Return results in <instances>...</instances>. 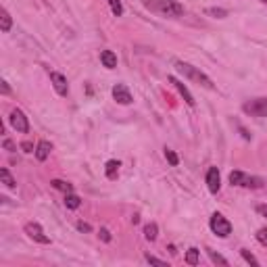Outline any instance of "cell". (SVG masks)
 <instances>
[{
  "instance_id": "6da1fadb",
  "label": "cell",
  "mask_w": 267,
  "mask_h": 267,
  "mask_svg": "<svg viewBox=\"0 0 267 267\" xmlns=\"http://www.w3.org/2000/svg\"><path fill=\"white\" fill-rule=\"evenodd\" d=\"M142 4L154 15L161 17H182L184 15V4L178 0H142Z\"/></svg>"
},
{
  "instance_id": "7a4b0ae2",
  "label": "cell",
  "mask_w": 267,
  "mask_h": 267,
  "mask_svg": "<svg viewBox=\"0 0 267 267\" xmlns=\"http://www.w3.org/2000/svg\"><path fill=\"white\" fill-rule=\"evenodd\" d=\"M175 69L184 75V77H188L190 82H196L199 86H202V88H207V90H213L215 88V83H213V80L207 75V73H202L199 67H194V65H190V63H184V61H178L175 63Z\"/></svg>"
},
{
  "instance_id": "3957f363",
  "label": "cell",
  "mask_w": 267,
  "mask_h": 267,
  "mask_svg": "<svg viewBox=\"0 0 267 267\" xmlns=\"http://www.w3.org/2000/svg\"><path fill=\"white\" fill-rule=\"evenodd\" d=\"M230 184L240 186V188H249V190H259V188H263L265 180L259 178V175L244 173V171H232L230 173Z\"/></svg>"
},
{
  "instance_id": "277c9868",
  "label": "cell",
  "mask_w": 267,
  "mask_h": 267,
  "mask_svg": "<svg viewBox=\"0 0 267 267\" xmlns=\"http://www.w3.org/2000/svg\"><path fill=\"white\" fill-rule=\"evenodd\" d=\"M209 228H211V232H213L215 236H219V238H228L232 234V223L221 213H213V215H211Z\"/></svg>"
},
{
  "instance_id": "5b68a950",
  "label": "cell",
  "mask_w": 267,
  "mask_h": 267,
  "mask_svg": "<svg viewBox=\"0 0 267 267\" xmlns=\"http://www.w3.org/2000/svg\"><path fill=\"white\" fill-rule=\"evenodd\" d=\"M242 111L250 117H267V96L252 98V100L242 104Z\"/></svg>"
},
{
  "instance_id": "8992f818",
  "label": "cell",
  "mask_w": 267,
  "mask_h": 267,
  "mask_svg": "<svg viewBox=\"0 0 267 267\" xmlns=\"http://www.w3.org/2000/svg\"><path fill=\"white\" fill-rule=\"evenodd\" d=\"M9 123H11V128L15 130L17 134H27V132H30V121H27V117H25V113L21 109H13L11 111Z\"/></svg>"
},
{
  "instance_id": "52a82bcc",
  "label": "cell",
  "mask_w": 267,
  "mask_h": 267,
  "mask_svg": "<svg viewBox=\"0 0 267 267\" xmlns=\"http://www.w3.org/2000/svg\"><path fill=\"white\" fill-rule=\"evenodd\" d=\"M23 232L27 234V238H32L33 242H38V244H50V236H46L44 230H42V226H40V223H36V221L25 223Z\"/></svg>"
},
{
  "instance_id": "ba28073f",
  "label": "cell",
  "mask_w": 267,
  "mask_h": 267,
  "mask_svg": "<svg viewBox=\"0 0 267 267\" xmlns=\"http://www.w3.org/2000/svg\"><path fill=\"white\" fill-rule=\"evenodd\" d=\"M50 83H52L54 92H57L59 96H67L69 94V82H67V77L63 73L50 71Z\"/></svg>"
},
{
  "instance_id": "9c48e42d",
  "label": "cell",
  "mask_w": 267,
  "mask_h": 267,
  "mask_svg": "<svg viewBox=\"0 0 267 267\" xmlns=\"http://www.w3.org/2000/svg\"><path fill=\"white\" fill-rule=\"evenodd\" d=\"M205 182H207V188L211 194H217L221 188V175H219V169L217 167H209L207 169V175H205Z\"/></svg>"
},
{
  "instance_id": "30bf717a",
  "label": "cell",
  "mask_w": 267,
  "mask_h": 267,
  "mask_svg": "<svg viewBox=\"0 0 267 267\" xmlns=\"http://www.w3.org/2000/svg\"><path fill=\"white\" fill-rule=\"evenodd\" d=\"M113 98L119 104H132L134 102L132 92H130V88L125 86V83H115L113 86Z\"/></svg>"
},
{
  "instance_id": "8fae6325",
  "label": "cell",
  "mask_w": 267,
  "mask_h": 267,
  "mask_svg": "<svg viewBox=\"0 0 267 267\" xmlns=\"http://www.w3.org/2000/svg\"><path fill=\"white\" fill-rule=\"evenodd\" d=\"M167 82H169V83H173V86H175V90H178V92L182 94V98H184V102L188 104V107H194V104H196V100L192 98L190 90H188V88L184 86V82H180L178 77H173V75H169V77H167Z\"/></svg>"
},
{
  "instance_id": "7c38bea8",
  "label": "cell",
  "mask_w": 267,
  "mask_h": 267,
  "mask_svg": "<svg viewBox=\"0 0 267 267\" xmlns=\"http://www.w3.org/2000/svg\"><path fill=\"white\" fill-rule=\"evenodd\" d=\"M50 152H52V144L48 142V140H40L38 146H36V159L46 161L48 157H50Z\"/></svg>"
},
{
  "instance_id": "4fadbf2b",
  "label": "cell",
  "mask_w": 267,
  "mask_h": 267,
  "mask_svg": "<svg viewBox=\"0 0 267 267\" xmlns=\"http://www.w3.org/2000/svg\"><path fill=\"white\" fill-rule=\"evenodd\" d=\"M100 63H102V67H107V69H115L117 67V54L113 50H102Z\"/></svg>"
},
{
  "instance_id": "5bb4252c",
  "label": "cell",
  "mask_w": 267,
  "mask_h": 267,
  "mask_svg": "<svg viewBox=\"0 0 267 267\" xmlns=\"http://www.w3.org/2000/svg\"><path fill=\"white\" fill-rule=\"evenodd\" d=\"M11 27H13V17L9 15V11L6 9H0V32L9 33Z\"/></svg>"
},
{
  "instance_id": "9a60e30c",
  "label": "cell",
  "mask_w": 267,
  "mask_h": 267,
  "mask_svg": "<svg viewBox=\"0 0 267 267\" xmlns=\"http://www.w3.org/2000/svg\"><path fill=\"white\" fill-rule=\"evenodd\" d=\"M119 167H121V163H119V161H115V159L107 161V165H104V175H107L109 180H115L117 173H119Z\"/></svg>"
},
{
  "instance_id": "2e32d148",
  "label": "cell",
  "mask_w": 267,
  "mask_h": 267,
  "mask_svg": "<svg viewBox=\"0 0 267 267\" xmlns=\"http://www.w3.org/2000/svg\"><path fill=\"white\" fill-rule=\"evenodd\" d=\"M0 180H2V184L9 188V190H15V188H17V180L13 178L11 171L6 169V167H2V169H0Z\"/></svg>"
},
{
  "instance_id": "e0dca14e",
  "label": "cell",
  "mask_w": 267,
  "mask_h": 267,
  "mask_svg": "<svg viewBox=\"0 0 267 267\" xmlns=\"http://www.w3.org/2000/svg\"><path fill=\"white\" fill-rule=\"evenodd\" d=\"M157 236H159V226H157V223H146V226H144V238H146V240L154 242V240H157Z\"/></svg>"
},
{
  "instance_id": "ac0fdd59",
  "label": "cell",
  "mask_w": 267,
  "mask_h": 267,
  "mask_svg": "<svg viewBox=\"0 0 267 267\" xmlns=\"http://www.w3.org/2000/svg\"><path fill=\"white\" fill-rule=\"evenodd\" d=\"M50 186L54 188V190H61V192H65V194L73 192V186L69 184V182H65V180H52V182H50Z\"/></svg>"
},
{
  "instance_id": "d6986e66",
  "label": "cell",
  "mask_w": 267,
  "mask_h": 267,
  "mask_svg": "<svg viewBox=\"0 0 267 267\" xmlns=\"http://www.w3.org/2000/svg\"><path fill=\"white\" fill-rule=\"evenodd\" d=\"M186 263L188 265H199L200 263V250L199 249H188V252H186Z\"/></svg>"
},
{
  "instance_id": "ffe728a7",
  "label": "cell",
  "mask_w": 267,
  "mask_h": 267,
  "mask_svg": "<svg viewBox=\"0 0 267 267\" xmlns=\"http://www.w3.org/2000/svg\"><path fill=\"white\" fill-rule=\"evenodd\" d=\"M82 205V199L77 194H73V192H69V194H65V207L67 209H77Z\"/></svg>"
},
{
  "instance_id": "44dd1931",
  "label": "cell",
  "mask_w": 267,
  "mask_h": 267,
  "mask_svg": "<svg viewBox=\"0 0 267 267\" xmlns=\"http://www.w3.org/2000/svg\"><path fill=\"white\" fill-rule=\"evenodd\" d=\"M109 6H111V11H113L115 17H121V15H123V4H121V0H109Z\"/></svg>"
},
{
  "instance_id": "7402d4cb",
  "label": "cell",
  "mask_w": 267,
  "mask_h": 267,
  "mask_svg": "<svg viewBox=\"0 0 267 267\" xmlns=\"http://www.w3.org/2000/svg\"><path fill=\"white\" fill-rule=\"evenodd\" d=\"M209 252V257H211V261L213 263H217V265H230V261L226 257H221L219 252H215V250H207Z\"/></svg>"
},
{
  "instance_id": "603a6c76",
  "label": "cell",
  "mask_w": 267,
  "mask_h": 267,
  "mask_svg": "<svg viewBox=\"0 0 267 267\" xmlns=\"http://www.w3.org/2000/svg\"><path fill=\"white\" fill-rule=\"evenodd\" d=\"M165 159H167V163H169L171 167H178V165H180V159H178V154H175L171 149H165Z\"/></svg>"
},
{
  "instance_id": "cb8c5ba5",
  "label": "cell",
  "mask_w": 267,
  "mask_h": 267,
  "mask_svg": "<svg viewBox=\"0 0 267 267\" xmlns=\"http://www.w3.org/2000/svg\"><path fill=\"white\" fill-rule=\"evenodd\" d=\"M240 255H242V259H244V261H247V263H250L252 267H259V261L255 259V255H252V252H249L247 249H240Z\"/></svg>"
},
{
  "instance_id": "d4e9b609",
  "label": "cell",
  "mask_w": 267,
  "mask_h": 267,
  "mask_svg": "<svg viewBox=\"0 0 267 267\" xmlns=\"http://www.w3.org/2000/svg\"><path fill=\"white\" fill-rule=\"evenodd\" d=\"M207 15H211V17H217V19H226L228 17V11L226 9H207Z\"/></svg>"
},
{
  "instance_id": "484cf974",
  "label": "cell",
  "mask_w": 267,
  "mask_h": 267,
  "mask_svg": "<svg viewBox=\"0 0 267 267\" xmlns=\"http://www.w3.org/2000/svg\"><path fill=\"white\" fill-rule=\"evenodd\" d=\"M144 261L146 263H150V265H165L163 259H159V257H152V255H144Z\"/></svg>"
},
{
  "instance_id": "4316f807",
  "label": "cell",
  "mask_w": 267,
  "mask_h": 267,
  "mask_svg": "<svg viewBox=\"0 0 267 267\" xmlns=\"http://www.w3.org/2000/svg\"><path fill=\"white\" fill-rule=\"evenodd\" d=\"M257 240L263 244V247H267V228H261L257 232Z\"/></svg>"
},
{
  "instance_id": "83f0119b",
  "label": "cell",
  "mask_w": 267,
  "mask_h": 267,
  "mask_svg": "<svg viewBox=\"0 0 267 267\" xmlns=\"http://www.w3.org/2000/svg\"><path fill=\"white\" fill-rule=\"evenodd\" d=\"M75 228L80 230V232H86V234H88V232H92V226H90V223H86V221H77Z\"/></svg>"
},
{
  "instance_id": "f1b7e54d",
  "label": "cell",
  "mask_w": 267,
  "mask_h": 267,
  "mask_svg": "<svg viewBox=\"0 0 267 267\" xmlns=\"http://www.w3.org/2000/svg\"><path fill=\"white\" fill-rule=\"evenodd\" d=\"M21 150H23V152H36L33 144H32V142H27V140H25V142H21Z\"/></svg>"
},
{
  "instance_id": "f546056e",
  "label": "cell",
  "mask_w": 267,
  "mask_h": 267,
  "mask_svg": "<svg viewBox=\"0 0 267 267\" xmlns=\"http://www.w3.org/2000/svg\"><path fill=\"white\" fill-rule=\"evenodd\" d=\"M0 92H2L4 96H6V94H11V86H9V82H6V80L0 82Z\"/></svg>"
},
{
  "instance_id": "4dcf8cb0",
  "label": "cell",
  "mask_w": 267,
  "mask_h": 267,
  "mask_svg": "<svg viewBox=\"0 0 267 267\" xmlns=\"http://www.w3.org/2000/svg\"><path fill=\"white\" fill-rule=\"evenodd\" d=\"M100 240H102V242H111V232H109L107 228L100 230Z\"/></svg>"
},
{
  "instance_id": "1f68e13d",
  "label": "cell",
  "mask_w": 267,
  "mask_h": 267,
  "mask_svg": "<svg viewBox=\"0 0 267 267\" xmlns=\"http://www.w3.org/2000/svg\"><path fill=\"white\" fill-rule=\"evenodd\" d=\"M2 146H4V149H6V150H9V152H15V150H17V146H15V142H11V140H4V142H2Z\"/></svg>"
},
{
  "instance_id": "d6a6232c",
  "label": "cell",
  "mask_w": 267,
  "mask_h": 267,
  "mask_svg": "<svg viewBox=\"0 0 267 267\" xmlns=\"http://www.w3.org/2000/svg\"><path fill=\"white\" fill-rule=\"evenodd\" d=\"M257 213L267 219V205H257Z\"/></svg>"
},
{
  "instance_id": "836d02e7",
  "label": "cell",
  "mask_w": 267,
  "mask_h": 267,
  "mask_svg": "<svg viewBox=\"0 0 267 267\" xmlns=\"http://www.w3.org/2000/svg\"><path fill=\"white\" fill-rule=\"evenodd\" d=\"M238 128H240V132H242V136H244V140H250V138H252V136H250V134H249L247 130H244V128H242V125H238Z\"/></svg>"
},
{
  "instance_id": "e575fe53",
  "label": "cell",
  "mask_w": 267,
  "mask_h": 267,
  "mask_svg": "<svg viewBox=\"0 0 267 267\" xmlns=\"http://www.w3.org/2000/svg\"><path fill=\"white\" fill-rule=\"evenodd\" d=\"M167 250H169L171 255H178V250H175V247H173V244H169V249H167Z\"/></svg>"
},
{
  "instance_id": "d590c367",
  "label": "cell",
  "mask_w": 267,
  "mask_h": 267,
  "mask_svg": "<svg viewBox=\"0 0 267 267\" xmlns=\"http://www.w3.org/2000/svg\"><path fill=\"white\" fill-rule=\"evenodd\" d=\"M259 2H263V4H267V0H259Z\"/></svg>"
}]
</instances>
